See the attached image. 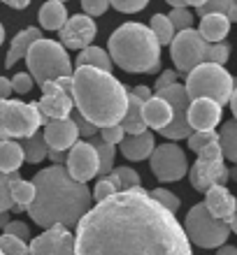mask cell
<instances>
[{"label":"cell","instance_id":"obj_1","mask_svg":"<svg viewBox=\"0 0 237 255\" xmlns=\"http://www.w3.org/2000/svg\"><path fill=\"white\" fill-rule=\"evenodd\" d=\"M75 228V255H193L184 225L140 186L91 204Z\"/></svg>","mask_w":237,"mask_h":255},{"label":"cell","instance_id":"obj_2","mask_svg":"<svg viewBox=\"0 0 237 255\" xmlns=\"http://www.w3.org/2000/svg\"><path fill=\"white\" fill-rule=\"evenodd\" d=\"M35 200L26 209L35 225L54 228V225H77L79 218L91 209V188L86 183L75 181L68 174L65 165H51L40 169L33 179Z\"/></svg>","mask_w":237,"mask_h":255},{"label":"cell","instance_id":"obj_3","mask_svg":"<svg viewBox=\"0 0 237 255\" xmlns=\"http://www.w3.org/2000/svg\"><path fill=\"white\" fill-rule=\"evenodd\" d=\"M72 100L95 128L121 123L128 107V91L112 72L98 67H77L72 72Z\"/></svg>","mask_w":237,"mask_h":255},{"label":"cell","instance_id":"obj_4","mask_svg":"<svg viewBox=\"0 0 237 255\" xmlns=\"http://www.w3.org/2000/svg\"><path fill=\"white\" fill-rule=\"evenodd\" d=\"M109 58L116 67L135 74H151L161 67V44L144 23H123L109 35Z\"/></svg>","mask_w":237,"mask_h":255},{"label":"cell","instance_id":"obj_5","mask_svg":"<svg viewBox=\"0 0 237 255\" xmlns=\"http://www.w3.org/2000/svg\"><path fill=\"white\" fill-rule=\"evenodd\" d=\"M26 65L28 74L33 77L37 86L58 79V77H72V61L68 56V49L61 42L44 40V37H40L28 49Z\"/></svg>","mask_w":237,"mask_h":255},{"label":"cell","instance_id":"obj_6","mask_svg":"<svg viewBox=\"0 0 237 255\" xmlns=\"http://www.w3.org/2000/svg\"><path fill=\"white\" fill-rule=\"evenodd\" d=\"M184 88H186L191 100H196V98H210V100L219 102L224 107L231 100V93H233V88H235V79H233V74L224 65L200 63V65H196L186 74Z\"/></svg>","mask_w":237,"mask_h":255},{"label":"cell","instance_id":"obj_7","mask_svg":"<svg viewBox=\"0 0 237 255\" xmlns=\"http://www.w3.org/2000/svg\"><path fill=\"white\" fill-rule=\"evenodd\" d=\"M44 123L35 102L21 100H0V141L2 139H23L40 130Z\"/></svg>","mask_w":237,"mask_h":255},{"label":"cell","instance_id":"obj_8","mask_svg":"<svg viewBox=\"0 0 237 255\" xmlns=\"http://www.w3.org/2000/svg\"><path fill=\"white\" fill-rule=\"evenodd\" d=\"M184 232L189 237V242L200 246V249H219L231 235V225L214 218L207 211V207L200 202V204H193L191 211L186 214Z\"/></svg>","mask_w":237,"mask_h":255},{"label":"cell","instance_id":"obj_9","mask_svg":"<svg viewBox=\"0 0 237 255\" xmlns=\"http://www.w3.org/2000/svg\"><path fill=\"white\" fill-rule=\"evenodd\" d=\"M189 179L193 190L205 193L212 186H226L228 181V169L224 162V153L219 146V139L207 144L203 151H198V160L189 169Z\"/></svg>","mask_w":237,"mask_h":255},{"label":"cell","instance_id":"obj_10","mask_svg":"<svg viewBox=\"0 0 237 255\" xmlns=\"http://www.w3.org/2000/svg\"><path fill=\"white\" fill-rule=\"evenodd\" d=\"M205 51H207V42L193 28L179 30L172 37V42H170L172 63H175L177 72H182V74H189L196 65L205 63Z\"/></svg>","mask_w":237,"mask_h":255},{"label":"cell","instance_id":"obj_11","mask_svg":"<svg viewBox=\"0 0 237 255\" xmlns=\"http://www.w3.org/2000/svg\"><path fill=\"white\" fill-rule=\"evenodd\" d=\"M156 95H161L163 100L170 102V107H172V121L168 123V126L163 128V130H158V132L165 137V139H186L193 130H191L189 126V119H186V112H189V105H191V98L189 93H186V88H184V84H179V81H175L172 86L163 88V91H158Z\"/></svg>","mask_w":237,"mask_h":255},{"label":"cell","instance_id":"obj_12","mask_svg":"<svg viewBox=\"0 0 237 255\" xmlns=\"http://www.w3.org/2000/svg\"><path fill=\"white\" fill-rule=\"evenodd\" d=\"M149 165H151L154 176L163 183L182 181L184 176L189 174V160H186V153L177 146L175 141L161 144V146L154 148L151 155H149Z\"/></svg>","mask_w":237,"mask_h":255},{"label":"cell","instance_id":"obj_13","mask_svg":"<svg viewBox=\"0 0 237 255\" xmlns=\"http://www.w3.org/2000/svg\"><path fill=\"white\" fill-rule=\"evenodd\" d=\"M30 255H75V235L65 225L47 228L30 242Z\"/></svg>","mask_w":237,"mask_h":255},{"label":"cell","instance_id":"obj_14","mask_svg":"<svg viewBox=\"0 0 237 255\" xmlns=\"http://www.w3.org/2000/svg\"><path fill=\"white\" fill-rule=\"evenodd\" d=\"M65 169L79 183H86L93 176H98V153L91 146V141H77L72 144V148H68Z\"/></svg>","mask_w":237,"mask_h":255},{"label":"cell","instance_id":"obj_15","mask_svg":"<svg viewBox=\"0 0 237 255\" xmlns=\"http://www.w3.org/2000/svg\"><path fill=\"white\" fill-rule=\"evenodd\" d=\"M42 100L35 102L37 109H40L44 123L51 121V119H68L72 114V107H75V100L72 95L65 91V88L58 86V81H47L42 84Z\"/></svg>","mask_w":237,"mask_h":255},{"label":"cell","instance_id":"obj_16","mask_svg":"<svg viewBox=\"0 0 237 255\" xmlns=\"http://www.w3.org/2000/svg\"><path fill=\"white\" fill-rule=\"evenodd\" d=\"M98 35V26L95 21L86 14H75V16H68V21L63 23V28L58 30V37H61V44L65 49H86L91 47V42L95 40Z\"/></svg>","mask_w":237,"mask_h":255},{"label":"cell","instance_id":"obj_17","mask_svg":"<svg viewBox=\"0 0 237 255\" xmlns=\"http://www.w3.org/2000/svg\"><path fill=\"white\" fill-rule=\"evenodd\" d=\"M186 119H189V126L193 132L214 130L221 123V105L210 100V98H196V100H191Z\"/></svg>","mask_w":237,"mask_h":255},{"label":"cell","instance_id":"obj_18","mask_svg":"<svg viewBox=\"0 0 237 255\" xmlns=\"http://www.w3.org/2000/svg\"><path fill=\"white\" fill-rule=\"evenodd\" d=\"M42 137H44L51 151H68L79 139V130H77L75 121L70 116L68 119H51V121L44 123Z\"/></svg>","mask_w":237,"mask_h":255},{"label":"cell","instance_id":"obj_19","mask_svg":"<svg viewBox=\"0 0 237 255\" xmlns=\"http://www.w3.org/2000/svg\"><path fill=\"white\" fill-rule=\"evenodd\" d=\"M203 204L214 218L224 223H231V218L237 214V200L226 186H212L210 190H205Z\"/></svg>","mask_w":237,"mask_h":255},{"label":"cell","instance_id":"obj_20","mask_svg":"<svg viewBox=\"0 0 237 255\" xmlns=\"http://www.w3.org/2000/svg\"><path fill=\"white\" fill-rule=\"evenodd\" d=\"M154 148H156L154 134L147 132V130L140 134H126L121 139V144H119V151L123 153V158H128V160H133V162L147 160Z\"/></svg>","mask_w":237,"mask_h":255},{"label":"cell","instance_id":"obj_21","mask_svg":"<svg viewBox=\"0 0 237 255\" xmlns=\"http://www.w3.org/2000/svg\"><path fill=\"white\" fill-rule=\"evenodd\" d=\"M142 119L147 123V128L163 130L172 121V107H170L168 100H163L161 95H151L149 100L142 105Z\"/></svg>","mask_w":237,"mask_h":255},{"label":"cell","instance_id":"obj_22","mask_svg":"<svg viewBox=\"0 0 237 255\" xmlns=\"http://www.w3.org/2000/svg\"><path fill=\"white\" fill-rule=\"evenodd\" d=\"M42 37V28H26V30H21L16 37L12 40L9 44V51H7V58H5V67H14L21 58H26L28 49L33 47L35 42Z\"/></svg>","mask_w":237,"mask_h":255},{"label":"cell","instance_id":"obj_23","mask_svg":"<svg viewBox=\"0 0 237 255\" xmlns=\"http://www.w3.org/2000/svg\"><path fill=\"white\" fill-rule=\"evenodd\" d=\"M198 33L207 44L212 42H224L226 35L231 33V21L226 19L224 14H207V16H200V28Z\"/></svg>","mask_w":237,"mask_h":255},{"label":"cell","instance_id":"obj_24","mask_svg":"<svg viewBox=\"0 0 237 255\" xmlns=\"http://www.w3.org/2000/svg\"><path fill=\"white\" fill-rule=\"evenodd\" d=\"M142 98H137L135 93L128 91V107H126V114L121 119V128L126 134H140L147 130V123L142 119Z\"/></svg>","mask_w":237,"mask_h":255},{"label":"cell","instance_id":"obj_25","mask_svg":"<svg viewBox=\"0 0 237 255\" xmlns=\"http://www.w3.org/2000/svg\"><path fill=\"white\" fill-rule=\"evenodd\" d=\"M65 21H68L65 2L47 0V2L40 7V26L44 28V30H61Z\"/></svg>","mask_w":237,"mask_h":255},{"label":"cell","instance_id":"obj_26","mask_svg":"<svg viewBox=\"0 0 237 255\" xmlns=\"http://www.w3.org/2000/svg\"><path fill=\"white\" fill-rule=\"evenodd\" d=\"M21 165H23V151H21L19 141L16 139L0 141V172L12 174V172H19Z\"/></svg>","mask_w":237,"mask_h":255},{"label":"cell","instance_id":"obj_27","mask_svg":"<svg viewBox=\"0 0 237 255\" xmlns=\"http://www.w3.org/2000/svg\"><path fill=\"white\" fill-rule=\"evenodd\" d=\"M19 144H21V151H23V162H30V165L42 162L49 153V146H47V141H44L40 130L35 134H30V137H23Z\"/></svg>","mask_w":237,"mask_h":255},{"label":"cell","instance_id":"obj_28","mask_svg":"<svg viewBox=\"0 0 237 255\" xmlns=\"http://www.w3.org/2000/svg\"><path fill=\"white\" fill-rule=\"evenodd\" d=\"M75 65L77 67H98V70H105V72H112L114 63H112V58H109V54L105 49L91 44V47L81 49V54L77 56Z\"/></svg>","mask_w":237,"mask_h":255},{"label":"cell","instance_id":"obj_29","mask_svg":"<svg viewBox=\"0 0 237 255\" xmlns=\"http://www.w3.org/2000/svg\"><path fill=\"white\" fill-rule=\"evenodd\" d=\"M219 146L226 160L237 165V121H226L219 130Z\"/></svg>","mask_w":237,"mask_h":255},{"label":"cell","instance_id":"obj_30","mask_svg":"<svg viewBox=\"0 0 237 255\" xmlns=\"http://www.w3.org/2000/svg\"><path fill=\"white\" fill-rule=\"evenodd\" d=\"M91 146L98 153V176H107L114 169V158H116L114 144H107L100 137H91Z\"/></svg>","mask_w":237,"mask_h":255},{"label":"cell","instance_id":"obj_31","mask_svg":"<svg viewBox=\"0 0 237 255\" xmlns=\"http://www.w3.org/2000/svg\"><path fill=\"white\" fill-rule=\"evenodd\" d=\"M9 195H12V204L16 211H26L30 207V202L35 200V186L33 181H23V179H14L9 186Z\"/></svg>","mask_w":237,"mask_h":255},{"label":"cell","instance_id":"obj_32","mask_svg":"<svg viewBox=\"0 0 237 255\" xmlns=\"http://www.w3.org/2000/svg\"><path fill=\"white\" fill-rule=\"evenodd\" d=\"M207 14H224L231 23H235L237 2L235 0H207L203 7H198V16H207Z\"/></svg>","mask_w":237,"mask_h":255},{"label":"cell","instance_id":"obj_33","mask_svg":"<svg viewBox=\"0 0 237 255\" xmlns=\"http://www.w3.org/2000/svg\"><path fill=\"white\" fill-rule=\"evenodd\" d=\"M149 28H151V33H154V37L158 40L161 47L163 44H170L172 37L177 35V30L172 28V23H170V19L165 16V14H154V16H151Z\"/></svg>","mask_w":237,"mask_h":255},{"label":"cell","instance_id":"obj_34","mask_svg":"<svg viewBox=\"0 0 237 255\" xmlns=\"http://www.w3.org/2000/svg\"><path fill=\"white\" fill-rule=\"evenodd\" d=\"M121 190V183H119V179H116L114 172H109L107 176H102L100 181L95 183V188H93V200L95 202H102V200H107L109 195H114Z\"/></svg>","mask_w":237,"mask_h":255},{"label":"cell","instance_id":"obj_35","mask_svg":"<svg viewBox=\"0 0 237 255\" xmlns=\"http://www.w3.org/2000/svg\"><path fill=\"white\" fill-rule=\"evenodd\" d=\"M0 251L5 255H30V249H28V242L19 239V237L12 235H0Z\"/></svg>","mask_w":237,"mask_h":255},{"label":"cell","instance_id":"obj_36","mask_svg":"<svg viewBox=\"0 0 237 255\" xmlns=\"http://www.w3.org/2000/svg\"><path fill=\"white\" fill-rule=\"evenodd\" d=\"M228 58H231V44H226V42H212V44H207V51H205V63L224 65Z\"/></svg>","mask_w":237,"mask_h":255},{"label":"cell","instance_id":"obj_37","mask_svg":"<svg viewBox=\"0 0 237 255\" xmlns=\"http://www.w3.org/2000/svg\"><path fill=\"white\" fill-rule=\"evenodd\" d=\"M14 179H19V172H12V174L0 172V214H2V211H9V209H14L12 195H9V186H12Z\"/></svg>","mask_w":237,"mask_h":255},{"label":"cell","instance_id":"obj_38","mask_svg":"<svg viewBox=\"0 0 237 255\" xmlns=\"http://www.w3.org/2000/svg\"><path fill=\"white\" fill-rule=\"evenodd\" d=\"M219 139V132H214V130H205V132H191L189 137H186V141H189V148L191 151H203L207 144H212V141Z\"/></svg>","mask_w":237,"mask_h":255},{"label":"cell","instance_id":"obj_39","mask_svg":"<svg viewBox=\"0 0 237 255\" xmlns=\"http://www.w3.org/2000/svg\"><path fill=\"white\" fill-rule=\"evenodd\" d=\"M149 195L161 204V207H165L168 211L177 214V209H179V197H177L175 193H170V190H165V188H154Z\"/></svg>","mask_w":237,"mask_h":255},{"label":"cell","instance_id":"obj_40","mask_svg":"<svg viewBox=\"0 0 237 255\" xmlns=\"http://www.w3.org/2000/svg\"><path fill=\"white\" fill-rule=\"evenodd\" d=\"M168 19H170V23H172V28H175L177 33L193 26V14H191L186 7H182V9H172V12L168 14Z\"/></svg>","mask_w":237,"mask_h":255},{"label":"cell","instance_id":"obj_41","mask_svg":"<svg viewBox=\"0 0 237 255\" xmlns=\"http://www.w3.org/2000/svg\"><path fill=\"white\" fill-rule=\"evenodd\" d=\"M112 172H114L119 183H121V190L137 188V186H140V174H137L133 167H116V169H112Z\"/></svg>","mask_w":237,"mask_h":255},{"label":"cell","instance_id":"obj_42","mask_svg":"<svg viewBox=\"0 0 237 255\" xmlns=\"http://www.w3.org/2000/svg\"><path fill=\"white\" fill-rule=\"evenodd\" d=\"M109 5L121 14H135L142 12L144 7L149 5V0H109Z\"/></svg>","mask_w":237,"mask_h":255},{"label":"cell","instance_id":"obj_43","mask_svg":"<svg viewBox=\"0 0 237 255\" xmlns=\"http://www.w3.org/2000/svg\"><path fill=\"white\" fill-rule=\"evenodd\" d=\"M100 132V139L107 141V144H114V146H119L121 144V139L126 137V132H123L121 123H116V126H107V128H100L98 130Z\"/></svg>","mask_w":237,"mask_h":255},{"label":"cell","instance_id":"obj_44","mask_svg":"<svg viewBox=\"0 0 237 255\" xmlns=\"http://www.w3.org/2000/svg\"><path fill=\"white\" fill-rule=\"evenodd\" d=\"M70 119L75 121L77 130H79V137H86V139H91V137H95V132L100 130V128H95L91 121H86V119H84L79 112H72V114H70Z\"/></svg>","mask_w":237,"mask_h":255},{"label":"cell","instance_id":"obj_45","mask_svg":"<svg viewBox=\"0 0 237 255\" xmlns=\"http://www.w3.org/2000/svg\"><path fill=\"white\" fill-rule=\"evenodd\" d=\"M33 77L28 72H16L12 77V91H16L19 95H26V93H30L33 91Z\"/></svg>","mask_w":237,"mask_h":255},{"label":"cell","instance_id":"obj_46","mask_svg":"<svg viewBox=\"0 0 237 255\" xmlns=\"http://www.w3.org/2000/svg\"><path fill=\"white\" fill-rule=\"evenodd\" d=\"M109 7V0H81V9L86 16H102V14L107 12Z\"/></svg>","mask_w":237,"mask_h":255},{"label":"cell","instance_id":"obj_47","mask_svg":"<svg viewBox=\"0 0 237 255\" xmlns=\"http://www.w3.org/2000/svg\"><path fill=\"white\" fill-rule=\"evenodd\" d=\"M2 230H5V235L19 237V239H23V242H28V239H30V228H28L26 223H21V221H9Z\"/></svg>","mask_w":237,"mask_h":255},{"label":"cell","instance_id":"obj_48","mask_svg":"<svg viewBox=\"0 0 237 255\" xmlns=\"http://www.w3.org/2000/svg\"><path fill=\"white\" fill-rule=\"evenodd\" d=\"M175 81H177V72H175V70H165V72H163L161 77L156 79V84H154V91L158 93V91H163V88L172 86Z\"/></svg>","mask_w":237,"mask_h":255},{"label":"cell","instance_id":"obj_49","mask_svg":"<svg viewBox=\"0 0 237 255\" xmlns=\"http://www.w3.org/2000/svg\"><path fill=\"white\" fill-rule=\"evenodd\" d=\"M12 79L7 77H0V100H9L12 98Z\"/></svg>","mask_w":237,"mask_h":255},{"label":"cell","instance_id":"obj_50","mask_svg":"<svg viewBox=\"0 0 237 255\" xmlns=\"http://www.w3.org/2000/svg\"><path fill=\"white\" fill-rule=\"evenodd\" d=\"M130 93H135L137 98H142L144 102H147V100L151 98V95H154V93H151V88H149V86H135L133 91H130Z\"/></svg>","mask_w":237,"mask_h":255},{"label":"cell","instance_id":"obj_51","mask_svg":"<svg viewBox=\"0 0 237 255\" xmlns=\"http://www.w3.org/2000/svg\"><path fill=\"white\" fill-rule=\"evenodd\" d=\"M47 158H51L54 165H63V162H65V151H51V148H49Z\"/></svg>","mask_w":237,"mask_h":255},{"label":"cell","instance_id":"obj_52","mask_svg":"<svg viewBox=\"0 0 237 255\" xmlns=\"http://www.w3.org/2000/svg\"><path fill=\"white\" fill-rule=\"evenodd\" d=\"M0 2H5V5L14 7V9H26L30 5V0H0Z\"/></svg>","mask_w":237,"mask_h":255},{"label":"cell","instance_id":"obj_53","mask_svg":"<svg viewBox=\"0 0 237 255\" xmlns=\"http://www.w3.org/2000/svg\"><path fill=\"white\" fill-rule=\"evenodd\" d=\"M217 255H237V246H231V244H221L217 249Z\"/></svg>","mask_w":237,"mask_h":255},{"label":"cell","instance_id":"obj_54","mask_svg":"<svg viewBox=\"0 0 237 255\" xmlns=\"http://www.w3.org/2000/svg\"><path fill=\"white\" fill-rule=\"evenodd\" d=\"M228 105H231L233 116H235V121H237V86L233 88V93H231V100H228Z\"/></svg>","mask_w":237,"mask_h":255},{"label":"cell","instance_id":"obj_55","mask_svg":"<svg viewBox=\"0 0 237 255\" xmlns=\"http://www.w3.org/2000/svg\"><path fill=\"white\" fill-rule=\"evenodd\" d=\"M165 2H168L172 9H182V7H186V2H184V0H165Z\"/></svg>","mask_w":237,"mask_h":255},{"label":"cell","instance_id":"obj_56","mask_svg":"<svg viewBox=\"0 0 237 255\" xmlns=\"http://www.w3.org/2000/svg\"><path fill=\"white\" fill-rule=\"evenodd\" d=\"M184 2H186V7H196L198 9V7H203L207 0H184Z\"/></svg>","mask_w":237,"mask_h":255},{"label":"cell","instance_id":"obj_57","mask_svg":"<svg viewBox=\"0 0 237 255\" xmlns=\"http://www.w3.org/2000/svg\"><path fill=\"white\" fill-rule=\"evenodd\" d=\"M7 223H9V211H2L0 214V228H5Z\"/></svg>","mask_w":237,"mask_h":255},{"label":"cell","instance_id":"obj_58","mask_svg":"<svg viewBox=\"0 0 237 255\" xmlns=\"http://www.w3.org/2000/svg\"><path fill=\"white\" fill-rule=\"evenodd\" d=\"M228 225H231V232H235V235H237V214L231 218V223H228Z\"/></svg>","mask_w":237,"mask_h":255},{"label":"cell","instance_id":"obj_59","mask_svg":"<svg viewBox=\"0 0 237 255\" xmlns=\"http://www.w3.org/2000/svg\"><path fill=\"white\" fill-rule=\"evenodd\" d=\"M2 42H5V26L0 23V44H2Z\"/></svg>","mask_w":237,"mask_h":255},{"label":"cell","instance_id":"obj_60","mask_svg":"<svg viewBox=\"0 0 237 255\" xmlns=\"http://www.w3.org/2000/svg\"><path fill=\"white\" fill-rule=\"evenodd\" d=\"M228 179H235V181H237V167H235V169H231V172H228Z\"/></svg>","mask_w":237,"mask_h":255},{"label":"cell","instance_id":"obj_61","mask_svg":"<svg viewBox=\"0 0 237 255\" xmlns=\"http://www.w3.org/2000/svg\"><path fill=\"white\" fill-rule=\"evenodd\" d=\"M58 2H65V0H58Z\"/></svg>","mask_w":237,"mask_h":255},{"label":"cell","instance_id":"obj_62","mask_svg":"<svg viewBox=\"0 0 237 255\" xmlns=\"http://www.w3.org/2000/svg\"><path fill=\"white\" fill-rule=\"evenodd\" d=\"M0 255H5V253H2V251H0Z\"/></svg>","mask_w":237,"mask_h":255},{"label":"cell","instance_id":"obj_63","mask_svg":"<svg viewBox=\"0 0 237 255\" xmlns=\"http://www.w3.org/2000/svg\"><path fill=\"white\" fill-rule=\"evenodd\" d=\"M235 2H237V0H235Z\"/></svg>","mask_w":237,"mask_h":255}]
</instances>
